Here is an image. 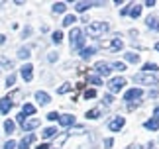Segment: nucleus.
I'll return each instance as SVG.
<instances>
[{
	"label": "nucleus",
	"mask_w": 159,
	"mask_h": 149,
	"mask_svg": "<svg viewBox=\"0 0 159 149\" xmlns=\"http://www.w3.org/2000/svg\"><path fill=\"white\" fill-rule=\"evenodd\" d=\"M69 37H71V47L73 49H81L84 45V35H83V29L81 28H73Z\"/></svg>",
	"instance_id": "1"
},
{
	"label": "nucleus",
	"mask_w": 159,
	"mask_h": 149,
	"mask_svg": "<svg viewBox=\"0 0 159 149\" xmlns=\"http://www.w3.org/2000/svg\"><path fill=\"white\" fill-rule=\"evenodd\" d=\"M106 29H108V24L106 22H93L90 26H87L89 35H93V37H100Z\"/></svg>",
	"instance_id": "2"
},
{
	"label": "nucleus",
	"mask_w": 159,
	"mask_h": 149,
	"mask_svg": "<svg viewBox=\"0 0 159 149\" xmlns=\"http://www.w3.org/2000/svg\"><path fill=\"white\" fill-rule=\"evenodd\" d=\"M134 80L136 83H139V84H155L157 83V74H143V73H139V74H136L134 77Z\"/></svg>",
	"instance_id": "3"
},
{
	"label": "nucleus",
	"mask_w": 159,
	"mask_h": 149,
	"mask_svg": "<svg viewBox=\"0 0 159 149\" xmlns=\"http://www.w3.org/2000/svg\"><path fill=\"white\" fill-rule=\"evenodd\" d=\"M124 86H126V79H122V77H114V79H110V83H108L110 92H120Z\"/></svg>",
	"instance_id": "4"
},
{
	"label": "nucleus",
	"mask_w": 159,
	"mask_h": 149,
	"mask_svg": "<svg viewBox=\"0 0 159 149\" xmlns=\"http://www.w3.org/2000/svg\"><path fill=\"white\" fill-rule=\"evenodd\" d=\"M124 124H126V120L122 116H118V118H114V120L108 124V128H110V132H120V129L124 128Z\"/></svg>",
	"instance_id": "5"
},
{
	"label": "nucleus",
	"mask_w": 159,
	"mask_h": 149,
	"mask_svg": "<svg viewBox=\"0 0 159 149\" xmlns=\"http://www.w3.org/2000/svg\"><path fill=\"white\" fill-rule=\"evenodd\" d=\"M142 94H143V90H142V88H130V90H128L126 94H124V100H126V102H132L134 98H139Z\"/></svg>",
	"instance_id": "6"
},
{
	"label": "nucleus",
	"mask_w": 159,
	"mask_h": 149,
	"mask_svg": "<svg viewBox=\"0 0 159 149\" xmlns=\"http://www.w3.org/2000/svg\"><path fill=\"white\" fill-rule=\"evenodd\" d=\"M94 71L98 73V74H104V77H108V74H110V71H112V69L108 67V63H104V61H98V63L94 65Z\"/></svg>",
	"instance_id": "7"
},
{
	"label": "nucleus",
	"mask_w": 159,
	"mask_h": 149,
	"mask_svg": "<svg viewBox=\"0 0 159 149\" xmlns=\"http://www.w3.org/2000/svg\"><path fill=\"white\" fill-rule=\"evenodd\" d=\"M22 77H24V80H26V83H30V80L34 79V67L30 65V63H26L22 67Z\"/></svg>",
	"instance_id": "8"
},
{
	"label": "nucleus",
	"mask_w": 159,
	"mask_h": 149,
	"mask_svg": "<svg viewBox=\"0 0 159 149\" xmlns=\"http://www.w3.org/2000/svg\"><path fill=\"white\" fill-rule=\"evenodd\" d=\"M10 108H12V100L8 96H4L2 100H0V114H8Z\"/></svg>",
	"instance_id": "9"
},
{
	"label": "nucleus",
	"mask_w": 159,
	"mask_h": 149,
	"mask_svg": "<svg viewBox=\"0 0 159 149\" xmlns=\"http://www.w3.org/2000/svg\"><path fill=\"white\" fill-rule=\"evenodd\" d=\"M35 98H38V102L41 104V106H45V104H49L51 102V98H49V94H47V92H35Z\"/></svg>",
	"instance_id": "10"
},
{
	"label": "nucleus",
	"mask_w": 159,
	"mask_h": 149,
	"mask_svg": "<svg viewBox=\"0 0 159 149\" xmlns=\"http://www.w3.org/2000/svg\"><path fill=\"white\" fill-rule=\"evenodd\" d=\"M34 141H35V135H34V133H30L28 138H24V139L20 141V147H18V149H30V145H32Z\"/></svg>",
	"instance_id": "11"
},
{
	"label": "nucleus",
	"mask_w": 159,
	"mask_h": 149,
	"mask_svg": "<svg viewBox=\"0 0 159 149\" xmlns=\"http://www.w3.org/2000/svg\"><path fill=\"white\" fill-rule=\"evenodd\" d=\"M59 124L61 126H71V124H75V116H71V114H63V116H59Z\"/></svg>",
	"instance_id": "12"
},
{
	"label": "nucleus",
	"mask_w": 159,
	"mask_h": 149,
	"mask_svg": "<svg viewBox=\"0 0 159 149\" xmlns=\"http://www.w3.org/2000/svg\"><path fill=\"white\" fill-rule=\"evenodd\" d=\"M143 126L148 129H151V132H155V129H159V118H151V120H148Z\"/></svg>",
	"instance_id": "13"
},
{
	"label": "nucleus",
	"mask_w": 159,
	"mask_h": 149,
	"mask_svg": "<svg viewBox=\"0 0 159 149\" xmlns=\"http://www.w3.org/2000/svg\"><path fill=\"white\" fill-rule=\"evenodd\" d=\"M108 45H110V47H112V51H120V49H122V47H124V41H122V39H120V37H114V39H112V41H110V43H108Z\"/></svg>",
	"instance_id": "14"
},
{
	"label": "nucleus",
	"mask_w": 159,
	"mask_h": 149,
	"mask_svg": "<svg viewBox=\"0 0 159 149\" xmlns=\"http://www.w3.org/2000/svg\"><path fill=\"white\" fill-rule=\"evenodd\" d=\"M39 126V120L35 118V120H30V122H26L24 124V132H32V129H35Z\"/></svg>",
	"instance_id": "15"
},
{
	"label": "nucleus",
	"mask_w": 159,
	"mask_h": 149,
	"mask_svg": "<svg viewBox=\"0 0 159 149\" xmlns=\"http://www.w3.org/2000/svg\"><path fill=\"white\" fill-rule=\"evenodd\" d=\"M65 10H67V4L65 2H55L53 4V12H55V14H63Z\"/></svg>",
	"instance_id": "16"
},
{
	"label": "nucleus",
	"mask_w": 159,
	"mask_h": 149,
	"mask_svg": "<svg viewBox=\"0 0 159 149\" xmlns=\"http://www.w3.org/2000/svg\"><path fill=\"white\" fill-rule=\"evenodd\" d=\"M94 51H96V47H94V45H93V47H84L83 51H81V57H83V59H89L90 55H94Z\"/></svg>",
	"instance_id": "17"
},
{
	"label": "nucleus",
	"mask_w": 159,
	"mask_h": 149,
	"mask_svg": "<svg viewBox=\"0 0 159 149\" xmlns=\"http://www.w3.org/2000/svg\"><path fill=\"white\" fill-rule=\"evenodd\" d=\"M148 26H149L151 29H157V32H159V20H157L155 16H149V18H148Z\"/></svg>",
	"instance_id": "18"
},
{
	"label": "nucleus",
	"mask_w": 159,
	"mask_h": 149,
	"mask_svg": "<svg viewBox=\"0 0 159 149\" xmlns=\"http://www.w3.org/2000/svg\"><path fill=\"white\" fill-rule=\"evenodd\" d=\"M126 61H130V63H139V55L138 53H124Z\"/></svg>",
	"instance_id": "19"
},
{
	"label": "nucleus",
	"mask_w": 159,
	"mask_h": 149,
	"mask_svg": "<svg viewBox=\"0 0 159 149\" xmlns=\"http://www.w3.org/2000/svg\"><path fill=\"white\" fill-rule=\"evenodd\" d=\"M22 114H24V116H26V114H35V106H34V104H24Z\"/></svg>",
	"instance_id": "20"
},
{
	"label": "nucleus",
	"mask_w": 159,
	"mask_h": 149,
	"mask_svg": "<svg viewBox=\"0 0 159 149\" xmlns=\"http://www.w3.org/2000/svg\"><path fill=\"white\" fill-rule=\"evenodd\" d=\"M98 116H100V108H93L87 112V118H90V120H96Z\"/></svg>",
	"instance_id": "21"
},
{
	"label": "nucleus",
	"mask_w": 159,
	"mask_h": 149,
	"mask_svg": "<svg viewBox=\"0 0 159 149\" xmlns=\"http://www.w3.org/2000/svg\"><path fill=\"white\" fill-rule=\"evenodd\" d=\"M130 14H132V18H134V20H136V18H139V16H142V6H134V8L130 10Z\"/></svg>",
	"instance_id": "22"
},
{
	"label": "nucleus",
	"mask_w": 159,
	"mask_h": 149,
	"mask_svg": "<svg viewBox=\"0 0 159 149\" xmlns=\"http://www.w3.org/2000/svg\"><path fill=\"white\" fill-rule=\"evenodd\" d=\"M57 133V128H45L43 129V138L47 139V138H53V135Z\"/></svg>",
	"instance_id": "23"
},
{
	"label": "nucleus",
	"mask_w": 159,
	"mask_h": 149,
	"mask_svg": "<svg viewBox=\"0 0 159 149\" xmlns=\"http://www.w3.org/2000/svg\"><path fill=\"white\" fill-rule=\"evenodd\" d=\"M4 129H6V133H14V122H12V120H6L4 122Z\"/></svg>",
	"instance_id": "24"
},
{
	"label": "nucleus",
	"mask_w": 159,
	"mask_h": 149,
	"mask_svg": "<svg viewBox=\"0 0 159 149\" xmlns=\"http://www.w3.org/2000/svg\"><path fill=\"white\" fill-rule=\"evenodd\" d=\"M89 6H90V2H77V4H75V10H77V12H84Z\"/></svg>",
	"instance_id": "25"
},
{
	"label": "nucleus",
	"mask_w": 159,
	"mask_h": 149,
	"mask_svg": "<svg viewBox=\"0 0 159 149\" xmlns=\"http://www.w3.org/2000/svg\"><path fill=\"white\" fill-rule=\"evenodd\" d=\"M30 55H32V53H30V49H28V47H22L20 51H18V57H20V59H28Z\"/></svg>",
	"instance_id": "26"
},
{
	"label": "nucleus",
	"mask_w": 159,
	"mask_h": 149,
	"mask_svg": "<svg viewBox=\"0 0 159 149\" xmlns=\"http://www.w3.org/2000/svg\"><path fill=\"white\" fill-rule=\"evenodd\" d=\"M157 69H159V67H157L155 63H145V65H143V71H148V73H155Z\"/></svg>",
	"instance_id": "27"
},
{
	"label": "nucleus",
	"mask_w": 159,
	"mask_h": 149,
	"mask_svg": "<svg viewBox=\"0 0 159 149\" xmlns=\"http://www.w3.org/2000/svg\"><path fill=\"white\" fill-rule=\"evenodd\" d=\"M89 83L98 86V84H102V80H100V77H96V74H90V77H89Z\"/></svg>",
	"instance_id": "28"
},
{
	"label": "nucleus",
	"mask_w": 159,
	"mask_h": 149,
	"mask_svg": "<svg viewBox=\"0 0 159 149\" xmlns=\"http://www.w3.org/2000/svg\"><path fill=\"white\" fill-rule=\"evenodd\" d=\"M73 22H77V18L75 16H65V20H63V26H73Z\"/></svg>",
	"instance_id": "29"
},
{
	"label": "nucleus",
	"mask_w": 159,
	"mask_h": 149,
	"mask_svg": "<svg viewBox=\"0 0 159 149\" xmlns=\"http://www.w3.org/2000/svg\"><path fill=\"white\" fill-rule=\"evenodd\" d=\"M53 41L55 43H61V41H63V34H61V32H55L53 34Z\"/></svg>",
	"instance_id": "30"
},
{
	"label": "nucleus",
	"mask_w": 159,
	"mask_h": 149,
	"mask_svg": "<svg viewBox=\"0 0 159 149\" xmlns=\"http://www.w3.org/2000/svg\"><path fill=\"white\" fill-rule=\"evenodd\" d=\"M14 83H16V74H8V79H6V84L12 86Z\"/></svg>",
	"instance_id": "31"
},
{
	"label": "nucleus",
	"mask_w": 159,
	"mask_h": 149,
	"mask_svg": "<svg viewBox=\"0 0 159 149\" xmlns=\"http://www.w3.org/2000/svg\"><path fill=\"white\" fill-rule=\"evenodd\" d=\"M47 120H51V122L59 120V114H57V112H49V114H47Z\"/></svg>",
	"instance_id": "32"
},
{
	"label": "nucleus",
	"mask_w": 159,
	"mask_h": 149,
	"mask_svg": "<svg viewBox=\"0 0 159 149\" xmlns=\"http://www.w3.org/2000/svg\"><path fill=\"white\" fill-rule=\"evenodd\" d=\"M69 90H71V84H63L57 92H59V94H65V92H69Z\"/></svg>",
	"instance_id": "33"
},
{
	"label": "nucleus",
	"mask_w": 159,
	"mask_h": 149,
	"mask_svg": "<svg viewBox=\"0 0 159 149\" xmlns=\"http://www.w3.org/2000/svg\"><path fill=\"white\" fill-rule=\"evenodd\" d=\"M94 96H96V90H93V88L84 92V98H87V100H89V98H94Z\"/></svg>",
	"instance_id": "34"
},
{
	"label": "nucleus",
	"mask_w": 159,
	"mask_h": 149,
	"mask_svg": "<svg viewBox=\"0 0 159 149\" xmlns=\"http://www.w3.org/2000/svg\"><path fill=\"white\" fill-rule=\"evenodd\" d=\"M16 120H18V124H22V126H24V124H26V116H24L22 112H20V114L16 116Z\"/></svg>",
	"instance_id": "35"
},
{
	"label": "nucleus",
	"mask_w": 159,
	"mask_h": 149,
	"mask_svg": "<svg viewBox=\"0 0 159 149\" xmlns=\"http://www.w3.org/2000/svg\"><path fill=\"white\" fill-rule=\"evenodd\" d=\"M112 67H114L116 71H126V65H124V63H114Z\"/></svg>",
	"instance_id": "36"
},
{
	"label": "nucleus",
	"mask_w": 159,
	"mask_h": 149,
	"mask_svg": "<svg viewBox=\"0 0 159 149\" xmlns=\"http://www.w3.org/2000/svg\"><path fill=\"white\" fill-rule=\"evenodd\" d=\"M4 149H16V141H6V145H4Z\"/></svg>",
	"instance_id": "37"
},
{
	"label": "nucleus",
	"mask_w": 159,
	"mask_h": 149,
	"mask_svg": "<svg viewBox=\"0 0 159 149\" xmlns=\"http://www.w3.org/2000/svg\"><path fill=\"white\" fill-rule=\"evenodd\" d=\"M104 104H108V106H110V104H112V96H104Z\"/></svg>",
	"instance_id": "38"
},
{
	"label": "nucleus",
	"mask_w": 159,
	"mask_h": 149,
	"mask_svg": "<svg viewBox=\"0 0 159 149\" xmlns=\"http://www.w3.org/2000/svg\"><path fill=\"white\" fill-rule=\"evenodd\" d=\"M128 12H130V6H126V8H124V10H120V14H122V16H126V14H128Z\"/></svg>",
	"instance_id": "39"
},
{
	"label": "nucleus",
	"mask_w": 159,
	"mask_h": 149,
	"mask_svg": "<svg viewBox=\"0 0 159 149\" xmlns=\"http://www.w3.org/2000/svg\"><path fill=\"white\" fill-rule=\"evenodd\" d=\"M145 6H149V8H151V6H155V0H148V2H145Z\"/></svg>",
	"instance_id": "40"
},
{
	"label": "nucleus",
	"mask_w": 159,
	"mask_h": 149,
	"mask_svg": "<svg viewBox=\"0 0 159 149\" xmlns=\"http://www.w3.org/2000/svg\"><path fill=\"white\" fill-rule=\"evenodd\" d=\"M126 149H143V147H139V145H130V147H126Z\"/></svg>",
	"instance_id": "41"
},
{
	"label": "nucleus",
	"mask_w": 159,
	"mask_h": 149,
	"mask_svg": "<svg viewBox=\"0 0 159 149\" xmlns=\"http://www.w3.org/2000/svg\"><path fill=\"white\" fill-rule=\"evenodd\" d=\"M38 149H49V145H45V143H43V145H39Z\"/></svg>",
	"instance_id": "42"
},
{
	"label": "nucleus",
	"mask_w": 159,
	"mask_h": 149,
	"mask_svg": "<svg viewBox=\"0 0 159 149\" xmlns=\"http://www.w3.org/2000/svg\"><path fill=\"white\" fill-rule=\"evenodd\" d=\"M4 41H6V37H4V35H0V45H2Z\"/></svg>",
	"instance_id": "43"
},
{
	"label": "nucleus",
	"mask_w": 159,
	"mask_h": 149,
	"mask_svg": "<svg viewBox=\"0 0 159 149\" xmlns=\"http://www.w3.org/2000/svg\"><path fill=\"white\" fill-rule=\"evenodd\" d=\"M153 114H155V118H159V108H155V112H153Z\"/></svg>",
	"instance_id": "44"
},
{
	"label": "nucleus",
	"mask_w": 159,
	"mask_h": 149,
	"mask_svg": "<svg viewBox=\"0 0 159 149\" xmlns=\"http://www.w3.org/2000/svg\"><path fill=\"white\" fill-rule=\"evenodd\" d=\"M155 49H157V51H159V43H155Z\"/></svg>",
	"instance_id": "45"
}]
</instances>
